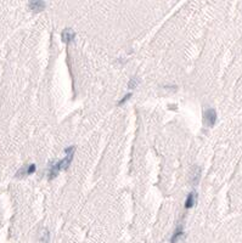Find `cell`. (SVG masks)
<instances>
[{
    "label": "cell",
    "instance_id": "cell-5",
    "mask_svg": "<svg viewBox=\"0 0 242 243\" xmlns=\"http://www.w3.org/2000/svg\"><path fill=\"white\" fill-rule=\"evenodd\" d=\"M61 38H62V41H63L65 44H69L71 41H73V40H74V38H75V33H74L71 28H66V29L61 33Z\"/></svg>",
    "mask_w": 242,
    "mask_h": 243
},
{
    "label": "cell",
    "instance_id": "cell-3",
    "mask_svg": "<svg viewBox=\"0 0 242 243\" xmlns=\"http://www.w3.org/2000/svg\"><path fill=\"white\" fill-rule=\"evenodd\" d=\"M45 6H46V4L44 1H41V0H34V1H29L28 2V9L31 11H33V12L43 11L45 9Z\"/></svg>",
    "mask_w": 242,
    "mask_h": 243
},
{
    "label": "cell",
    "instance_id": "cell-8",
    "mask_svg": "<svg viewBox=\"0 0 242 243\" xmlns=\"http://www.w3.org/2000/svg\"><path fill=\"white\" fill-rule=\"evenodd\" d=\"M184 231H182V226H178L174 231V234L172 235V238H171V243H176L182 236Z\"/></svg>",
    "mask_w": 242,
    "mask_h": 243
},
{
    "label": "cell",
    "instance_id": "cell-4",
    "mask_svg": "<svg viewBox=\"0 0 242 243\" xmlns=\"http://www.w3.org/2000/svg\"><path fill=\"white\" fill-rule=\"evenodd\" d=\"M35 170H36L35 164H29V165L22 167V168L16 173V176H17V177H23V176H26V175H31V174H33Z\"/></svg>",
    "mask_w": 242,
    "mask_h": 243
},
{
    "label": "cell",
    "instance_id": "cell-11",
    "mask_svg": "<svg viewBox=\"0 0 242 243\" xmlns=\"http://www.w3.org/2000/svg\"><path fill=\"white\" fill-rule=\"evenodd\" d=\"M130 96H132V94H127V95H125V96H124L122 100H119V101H118V104H118V106H122V104H124L125 102H127V101H128V100H129V99H130Z\"/></svg>",
    "mask_w": 242,
    "mask_h": 243
},
{
    "label": "cell",
    "instance_id": "cell-6",
    "mask_svg": "<svg viewBox=\"0 0 242 243\" xmlns=\"http://www.w3.org/2000/svg\"><path fill=\"white\" fill-rule=\"evenodd\" d=\"M200 179H201V168L200 167H195L192 169V172H191V184L194 186L198 185Z\"/></svg>",
    "mask_w": 242,
    "mask_h": 243
},
{
    "label": "cell",
    "instance_id": "cell-9",
    "mask_svg": "<svg viewBox=\"0 0 242 243\" xmlns=\"http://www.w3.org/2000/svg\"><path fill=\"white\" fill-rule=\"evenodd\" d=\"M139 83H140L139 78L138 77H134V78H132V79L128 82V88H129V89H134V88H136V86H138Z\"/></svg>",
    "mask_w": 242,
    "mask_h": 243
},
{
    "label": "cell",
    "instance_id": "cell-10",
    "mask_svg": "<svg viewBox=\"0 0 242 243\" xmlns=\"http://www.w3.org/2000/svg\"><path fill=\"white\" fill-rule=\"evenodd\" d=\"M40 241L41 243H49L50 242V234L48 230H44L41 232V237H40Z\"/></svg>",
    "mask_w": 242,
    "mask_h": 243
},
{
    "label": "cell",
    "instance_id": "cell-2",
    "mask_svg": "<svg viewBox=\"0 0 242 243\" xmlns=\"http://www.w3.org/2000/svg\"><path fill=\"white\" fill-rule=\"evenodd\" d=\"M217 123V112L214 108H208L203 112V124L208 127V128H212L214 127Z\"/></svg>",
    "mask_w": 242,
    "mask_h": 243
},
{
    "label": "cell",
    "instance_id": "cell-1",
    "mask_svg": "<svg viewBox=\"0 0 242 243\" xmlns=\"http://www.w3.org/2000/svg\"><path fill=\"white\" fill-rule=\"evenodd\" d=\"M74 151H75V147H74V146H69V147H67V148L65 150V153H66L65 158H62L61 161L54 163V164L50 167V169H49V180H52L54 177H56L61 170L68 169L69 164H71V162H72V159H73Z\"/></svg>",
    "mask_w": 242,
    "mask_h": 243
},
{
    "label": "cell",
    "instance_id": "cell-7",
    "mask_svg": "<svg viewBox=\"0 0 242 243\" xmlns=\"http://www.w3.org/2000/svg\"><path fill=\"white\" fill-rule=\"evenodd\" d=\"M195 203H196V192H191V193H189V196L185 201V208H192L195 206Z\"/></svg>",
    "mask_w": 242,
    "mask_h": 243
}]
</instances>
